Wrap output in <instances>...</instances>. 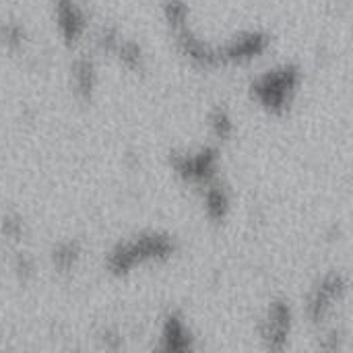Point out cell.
Segmentation results:
<instances>
[{
    "label": "cell",
    "instance_id": "1",
    "mask_svg": "<svg viewBox=\"0 0 353 353\" xmlns=\"http://www.w3.org/2000/svg\"><path fill=\"white\" fill-rule=\"evenodd\" d=\"M174 240L165 234H145L137 240L116 246L108 256V269L112 275L122 277L130 273L137 265L149 261H165L174 254Z\"/></svg>",
    "mask_w": 353,
    "mask_h": 353
},
{
    "label": "cell",
    "instance_id": "2",
    "mask_svg": "<svg viewBox=\"0 0 353 353\" xmlns=\"http://www.w3.org/2000/svg\"><path fill=\"white\" fill-rule=\"evenodd\" d=\"M300 72L294 66H283L267 72L252 83V97L271 114H283L296 93Z\"/></svg>",
    "mask_w": 353,
    "mask_h": 353
},
{
    "label": "cell",
    "instance_id": "3",
    "mask_svg": "<svg viewBox=\"0 0 353 353\" xmlns=\"http://www.w3.org/2000/svg\"><path fill=\"white\" fill-rule=\"evenodd\" d=\"M172 168L176 174L192 184H209L217 174V149L205 147L190 155H172Z\"/></svg>",
    "mask_w": 353,
    "mask_h": 353
},
{
    "label": "cell",
    "instance_id": "4",
    "mask_svg": "<svg viewBox=\"0 0 353 353\" xmlns=\"http://www.w3.org/2000/svg\"><path fill=\"white\" fill-rule=\"evenodd\" d=\"M343 294H345V281L341 275H329L327 279H323L319 288L312 292V298L308 304V314L312 323L321 325L331 312L333 304L343 298Z\"/></svg>",
    "mask_w": 353,
    "mask_h": 353
},
{
    "label": "cell",
    "instance_id": "5",
    "mask_svg": "<svg viewBox=\"0 0 353 353\" xmlns=\"http://www.w3.org/2000/svg\"><path fill=\"white\" fill-rule=\"evenodd\" d=\"M292 329V310L285 302H273L263 323V341L267 350H283Z\"/></svg>",
    "mask_w": 353,
    "mask_h": 353
},
{
    "label": "cell",
    "instance_id": "6",
    "mask_svg": "<svg viewBox=\"0 0 353 353\" xmlns=\"http://www.w3.org/2000/svg\"><path fill=\"white\" fill-rule=\"evenodd\" d=\"M161 350L163 352H190L192 350L190 333L178 314H170L165 319L163 335H161Z\"/></svg>",
    "mask_w": 353,
    "mask_h": 353
},
{
    "label": "cell",
    "instance_id": "7",
    "mask_svg": "<svg viewBox=\"0 0 353 353\" xmlns=\"http://www.w3.org/2000/svg\"><path fill=\"white\" fill-rule=\"evenodd\" d=\"M205 211L213 221H221L225 219L228 211H230V199L228 192L219 186V184H205Z\"/></svg>",
    "mask_w": 353,
    "mask_h": 353
},
{
    "label": "cell",
    "instance_id": "8",
    "mask_svg": "<svg viewBox=\"0 0 353 353\" xmlns=\"http://www.w3.org/2000/svg\"><path fill=\"white\" fill-rule=\"evenodd\" d=\"M74 83H77V91L83 99H89L93 93V85H95V72H93V64L89 60H81L74 66Z\"/></svg>",
    "mask_w": 353,
    "mask_h": 353
},
{
    "label": "cell",
    "instance_id": "9",
    "mask_svg": "<svg viewBox=\"0 0 353 353\" xmlns=\"http://www.w3.org/2000/svg\"><path fill=\"white\" fill-rule=\"evenodd\" d=\"M77 259H79V248L72 242L60 244L52 254V261H54L56 269H60V271H70L74 267Z\"/></svg>",
    "mask_w": 353,
    "mask_h": 353
},
{
    "label": "cell",
    "instance_id": "10",
    "mask_svg": "<svg viewBox=\"0 0 353 353\" xmlns=\"http://www.w3.org/2000/svg\"><path fill=\"white\" fill-rule=\"evenodd\" d=\"M211 126H213L215 137L221 139V141H225L234 132L232 118H230L228 110H223V108H215V112L211 114Z\"/></svg>",
    "mask_w": 353,
    "mask_h": 353
},
{
    "label": "cell",
    "instance_id": "11",
    "mask_svg": "<svg viewBox=\"0 0 353 353\" xmlns=\"http://www.w3.org/2000/svg\"><path fill=\"white\" fill-rule=\"evenodd\" d=\"M2 225H4V234H6V236H10V238H14V240L19 238V234H21V221L4 219Z\"/></svg>",
    "mask_w": 353,
    "mask_h": 353
}]
</instances>
